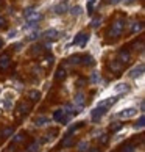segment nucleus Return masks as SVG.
<instances>
[{"instance_id": "nucleus-1", "label": "nucleus", "mask_w": 145, "mask_h": 152, "mask_svg": "<svg viewBox=\"0 0 145 152\" xmlns=\"http://www.w3.org/2000/svg\"><path fill=\"white\" fill-rule=\"evenodd\" d=\"M123 28H125V19L120 18V19H117V20L113 22V27H111L108 36H111V38H119V36L122 35V31H123Z\"/></svg>"}, {"instance_id": "nucleus-2", "label": "nucleus", "mask_w": 145, "mask_h": 152, "mask_svg": "<svg viewBox=\"0 0 145 152\" xmlns=\"http://www.w3.org/2000/svg\"><path fill=\"white\" fill-rule=\"evenodd\" d=\"M42 19V14L41 13H38V11H31V13L27 16V25H25V28H33L39 20Z\"/></svg>"}, {"instance_id": "nucleus-3", "label": "nucleus", "mask_w": 145, "mask_h": 152, "mask_svg": "<svg viewBox=\"0 0 145 152\" xmlns=\"http://www.w3.org/2000/svg\"><path fill=\"white\" fill-rule=\"evenodd\" d=\"M108 111V107H103V105H97L95 108H94L92 111H91V119L94 121V122H98L100 119H102V116L105 115Z\"/></svg>"}, {"instance_id": "nucleus-4", "label": "nucleus", "mask_w": 145, "mask_h": 152, "mask_svg": "<svg viewBox=\"0 0 145 152\" xmlns=\"http://www.w3.org/2000/svg\"><path fill=\"white\" fill-rule=\"evenodd\" d=\"M137 115V108H134V107H130V108H125L117 113V116L122 118V119H130V118H134Z\"/></svg>"}, {"instance_id": "nucleus-5", "label": "nucleus", "mask_w": 145, "mask_h": 152, "mask_svg": "<svg viewBox=\"0 0 145 152\" xmlns=\"http://www.w3.org/2000/svg\"><path fill=\"white\" fill-rule=\"evenodd\" d=\"M74 102H75V108H74V111H75V113H78V110H81V108H83V105H84V93H78V94H75Z\"/></svg>"}, {"instance_id": "nucleus-6", "label": "nucleus", "mask_w": 145, "mask_h": 152, "mask_svg": "<svg viewBox=\"0 0 145 152\" xmlns=\"http://www.w3.org/2000/svg\"><path fill=\"white\" fill-rule=\"evenodd\" d=\"M144 71H145V66H144V63H141L139 66H134V67H133L128 75H130L131 78H137V77H141V75L144 74Z\"/></svg>"}, {"instance_id": "nucleus-7", "label": "nucleus", "mask_w": 145, "mask_h": 152, "mask_svg": "<svg viewBox=\"0 0 145 152\" xmlns=\"http://www.w3.org/2000/svg\"><path fill=\"white\" fill-rule=\"evenodd\" d=\"M87 39H89L87 33H78V35L75 36V39H74V44H75V46H81L83 47L87 42Z\"/></svg>"}, {"instance_id": "nucleus-8", "label": "nucleus", "mask_w": 145, "mask_h": 152, "mask_svg": "<svg viewBox=\"0 0 145 152\" xmlns=\"http://www.w3.org/2000/svg\"><path fill=\"white\" fill-rule=\"evenodd\" d=\"M67 10H69L67 2H59L56 7L53 8V11H55L56 14H64V13H67Z\"/></svg>"}, {"instance_id": "nucleus-9", "label": "nucleus", "mask_w": 145, "mask_h": 152, "mask_svg": "<svg viewBox=\"0 0 145 152\" xmlns=\"http://www.w3.org/2000/svg\"><path fill=\"white\" fill-rule=\"evenodd\" d=\"M41 36L47 38V39H56V38H58V30H55V28H48V30L44 31Z\"/></svg>"}, {"instance_id": "nucleus-10", "label": "nucleus", "mask_w": 145, "mask_h": 152, "mask_svg": "<svg viewBox=\"0 0 145 152\" xmlns=\"http://www.w3.org/2000/svg\"><path fill=\"white\" fill-rule=\"evenodd\" d=\"M9 63H11V60H9V55H2L0 57V69H6V67L9 66Z\"/></svg>"}, {"instance_id": "nucleus-11", "label": "nucleus", "mask_w": 145, "mask_h": 152, "mask_svg": "<svg viewBox=\"0 0 145 152\" xmlns=\"http://www.w3.org/2000/svg\"><path fill=\"white\" fill-rule=\"evenodd\" d=\"M48 122H50V119L47 116H39V118L35 119V126L36 127H42V126H45V124H48Z\"/></svg>"}, {"instance_id": "nucleus-12", "label": "nucleus", "mask_w": 145, "mask_h": 152, "mask_svg": "<svg viewBox=\"0 0 145 152\" xmlns=\"http://www.w3.org/2000/svg\"><path fill=\"white\" fill-rule=\"evenodd\" d=\"M119 61L120 63H128V61H130V52H128V50H120L119 52Z\"/></svg>"}, {"instance_id": "nucleus-13", "label": "nucleus", "mask_w": 145, "mask_h": 152, "mask_svg": "<svg viewBox=\"0 0 145 152\" xmlns=\"http://www.w3.org/2000/svg\"><path fill=\"white\" fill-rule=\"evenodd\" d=\"M128 91H130V85H128V83H119V85L115 86V93L117 94L128 93Z\"/></svg>"}, {"instance_id": "nucleus-14", "label": "nucleus", "mask_w": 145, "mask_h": 152, "mask_svg": "<svg viewBox=\"0 0 145 152\" xmlns=\"http://www.w3.org/2000/svg\"><path fill=\"white\" fill-rule=\"evenodd\" d=\"M72 144H74V138H72V133H67V135H66V138L63 140V143H61V146H63V148H70Z\"/></svg>"}, {"instance_id": "nucleus-15", "label": "nucleus", "mask_w": 145, "mask_h": 152, "mask_svg": "<svg viewBox=\"0 0 145 152\" xmlns=\"http://www.w3.org/2000/svg\"><path fill=\"white\" fill-rule=\"evenodd\" d=\"M134 151H136V144L133 143H126L120 148V152H134Z\"/></svg>"}, {"instance_id": "nucleus-16", "label": "nucleus", "mask_w": 145, "mask_h": 152, "mask_svg": "<svg viewBox=\"0 0 145 152\" xmlns=\"http://www.w3.org/2000/svg\"><path fill=\"white\" fill-rule=\"evenodd\" d=\"M28 110H30V105L25 104V102L19 104V107H17V111H19L20 115H27V113H28Z\"/></svg>"}, {"instance_id": "nucleus-17", "label": "nucleus", "mask_w": 145, "mask_h": 152, "mask_svg": "<svg viewBox=\"0 0 145 152\" xmlns=\"http://www.w3.org/2000/svg\"><path fill=\"white\" fill-rule=\"evenodd\" d=\"M80 63L84 64V66H91V64H94V58L91 57V55H84V57H81Z\"/></svg>"}, {"instance_id": "nucleus-18", "label": "nucleus", "mask_w": 145, "mask_h": 152, "mask_svg": "<svg viewBox=\"0 0 145 152\" xmlns=\"http://www.w3.org/2000/svg\"><path fill=\"white\" fill-rule=\"evenodd\" d=\"M64 116H66V113H64V110L61 108V110H56V111L53 113V119L58 121V122H61V119H63Z\"/></svg>"}, {"instance_id": "nucleus-19", "label": "nucleus", "mask_w": 145, "mask_h": 152, "mask_svg": "<svg viewBox=\"0 0 145 152\" xmlns=\"http://www.w3.org/2000/svg\"><path fill=\"white\" fill-rule=\"evenodd\" d=\"M83 126H84V122H83V121H80V122H75L74 126H70V127H69L67 133H74V132H76V130H78V129H81Z\"/></svg>"}, {"instance_id": "nucleus-20", "label": "nucleus", "mask_w": 145, "mask_h": 152, "mask_svg": "<svg viewBox=\"0 0 145 152\" xmlns=\"http://www.w3.org/2000/svg\"><path fill=\"white\" fill-rule=\"evenodd\" d=\"M109 67H111V69H113V71L119 72V71L122 69V63H120L119 60H115V61H111V63H109Z\"/></svg>"}, {"instance_id": "nucleus-21", "label": "nucleus", "mask_w": 145, "mask_h": 152, "mask_svg": "<svg viewBox=\"0 0 145 152\" xmlns=\"http://www.w3.org/2000/svg\"><path fill=\"white\" fill-rule=\"evenodd\" d=\"M81 13H83V8L80 7V5H75V7H72V10H70V14L75 16V18H78Z\"/></svg>"}, {"instance_id": "nucleus-22", "label": "nucleus", "mask_w": 145, "mask_h": 152, "mask_svg": "<svg viewBox=\"0 0 145 152\" xmlns=\"http://www.w3.org/2000/svg\"><path fill=\"white\" fill-rule=\"evenodd\" d=\"M144 126H145V116L142 115L141 118H139V121H137V122H136L133 127H134L136 130H141V129H144Z\"/></svg>"}, {"instance_id": "nucleus-23", "label": "nucleus", "mask_w": 145, "mask_h": 152, "mask_svg": "<svg viewBox=\"0 0 145 152\" xmlns=\"http://www.w3.org/2000/svg\"><path fill=\"white\" fill-rule=\"evenodd\" d=\"M30 99L33 100V102H38V100L39 99H41V93H39V91H36V89H33V91H30Z\"/></svg>"}, {"instance_id": "nucleus-24", "label": "nucleus", "mask_w": 145, "mask_h": 152, "mask_svg": "<svg viewBox=\"0 0 145 152\" xmlns=\"http://www.w3.org/2000/svg\"><path fill=\"white\" fill-rule=\"evenodd\" d=\"M27 152H39V141H33L28 148H27Z\"/></svg>"}, {"instance_id": "nucleus-25", "label": "nucleus", "mask_w": 145, "mask_h": 152, "mask_svg": "<svg viewBox=\"0 0 145 152\" xmlns=\"http://www.w3.org/2000/svg\"><path fill=\"white\" fill-rule=\"evenodd\" d=\"M142 30V24L141 22H133L131 24V33H139Z\"/></svg>"}, {"instance_id": "nucleus-26", "label": "nucleus", "mask_w": 145, "mask_h": 152, "mask_svg": "<svg viewBox=\"0 0 145 152\" xmlns=\"http://www.w3.org/2000/svg\"><path fill=\"white\" fill-rule=\"evenodd\" d=\"M78 151L80 152H87L89 151V143L87 141H80L78 143Z\"/></svg>"}, {"instance_id": "nucleus-27", "label": "nucleus", "mask_w": 145, "mask_h": 152, "mask_svg": "<svg viewBox=\"0 0 145 152\" xmlns=\"http://www.w3.org/2000/svg\"><path fill=\"white\" fill-rule=\"evenodd\" d=\"M67 61H69V64H80L81 57H80V55H72V57H70Z\"/></svg>"}, {"instance_id": "nucleus-28", "label": "nucleus", "mask_w": 145, "mask_h": 152, "mask_svg": "<svg viewBox=\"0 0 145 152\" xmlns=\"http://www.w3.org/2000/svg\"><path fill=\"white\" fill-rule=\"evenodd\" d=\"M64 77H66V71L63 69V67H59V69H56V74H55V78H56V80H63Z\"/></svg>"}, {"instance_id": "nucleus-29", "label": "nucleus", "mask_w": 145, "mask_h": 152, "mask_svg": "<svg viewBox=\"0 0 145 152\" xmlns=\"http://www.w3.org/2000/svg\"><path fill=\"white\" fill-rule=\"evenodd\" d=\"M123 127L120 122H111V126H109V130H113V132H117V130H120V129Z\"/></svg>"}, {"instance_id": "nucleus-30", "label": "nucleus", "mask_w": 145, "mask_h": 152, "mask_svg": "<svg viewBox=\"0 0 145 152\" xmlns=\"http://www.w3.org/2000/svg\"><path fill=\"white\" fill-rule=\"evenodd\" d=\"M109 141V135L108 133H102V137H98V143L100 144H106Z\"/></svg>"}, {"instance_id": "nucleus-31", "label": "nucleus", "mask_w": 145, "mask_h": 152, "mask_svg": "<svg viewBox=\"0 0 145 152\" xmlns=\"http://www.w3.org/2000/svg\"><path fill=\"white\" fill-rule=\"evenodd\" d=\"M13 132H14L13 127H6V129H3L0 135H2V137H9V135H13Z\"/></svg>"}, {"instance_id": "nucleus-32", "label": "nucleus", "mask_w": 145, "mask_h": 152, "mask_svg": "<svg viewBox=\"0 0 145 152\" xmlns=\"http://www.w3.org/2000/svg\"><path fill=\"white\" fill-rule=\"evenodd\" d=\"M22 140H24V133H17V135H14V138H13V144L20 143Z\"/></svg>"}, {"instance_id": "nucleus-33", "label": "nucleus", "mask_w": 145, "mask_h": 152, "mask_svg": "<svg viewBox=\"0 0 145 152\" xmlns=\"http://www.w3.org/2000/svg\"><path fill=\"white\" fill-rule=\"evenodd\" d=\"M100 25H102V19H100V18H94L92 19V27H94V28H98Z\"/></svg>"}, {"instance_id": "nucleus-34", "label": "nucleus", "mask_w": 145, "mask_h": 152, "mask_svg": "<svg viewBox=\"0 0 145 152\" xmlns=\"http://www.w3.org/2000/svg\"><path fill=\"white\" fill-rule=\"evenodd\" d=\"M39 36H41V33H39V31H33L31 35L28 36V41H35V39H38Z\"/></svg>"}, {"instance_id": "nucleus-35", "label": "nucleus", "mask_w": 145, "mask_h": 152, "mask_svg": "<svg viewBox=\"0 0 145 152\" xmlns=\"http://www.w3.org/2000/svg\"><path fill=\"white\" fill-rule=\"evenodd\" d=\"M94 5H95V0H89V3H87V13H92Z\"/></svg>"}, {"instance_id": "nucleus-36", "label": "nucleus", "mask_w": 145, "mask_h": 152, "mask_svg": "<svg viewBox=\"0 0 145 152\" xmlns=\"http://www.w3.org/2000/svg\"><path fill=\"white\" fill-rule=\"evenodd\" d=\"M42 52V46H35V47H33V55H36V53H41Z\"/></svg>"}, {"instance_id": "nucleus-37", "label": "nucleus", "mask_w": 145, "mask_h": 152, "mask_svg": "<svg viewBox=\"0 0 145 152\" xmlns=\"http://www.w3.org/2000/svg\"><path fill=\"white\" fill-rule=\"evenodd\" d=\"M5 27H6V20L0 16V28H5Z\"/></svg>"}, {"instance_id": "nucleus-38", "label": "nucleus", "mask_w": 145, "mask_h": 152, "mask_svg": "<svg viewBox=\"0 0 145 152\" xmlns=\"http://www.w3.org/2000/svg\"><path fill=\"white\" fill-rule=\"evenodd\" d=\"M91 82H92V83H97V82H98V74H97V72H94V75H92V78H91Z\"/></svg>"}, {"instance_id": "nucleus-39", "label": "nucleus", "mask_w": 145, "mask_h": 152, "mask_svg": "<svg viewBox=\"0 0 145 152\" xmlns=\"http://www.w3.org/2000/svg\"><path fill=\"white\" fill-rule=\"evenodd\" d=\"M14 49H16V50H20V49H22V44H20V42L14 44Z\"/></svg>"}, {"instance_id": "nucleus-40", "label": "nucleus", "mask_w": 145, "mask_h": 152, "mask_svg": "<svg viewBox=\"0 0 145 152\" xmlns=\"http://www.w3.org/2000/svg\"><path fill=\"white\" fill-rule=\"evenodd\" d=\"M84 83H86L84 80H78V83H76V85H78V86H80V88H81L83 85H84Z\"/></svg>"}, {"instance_id": "nucleus-41", "label": "nucleus", "mask_w": 145, "mask_h": 152, "mask_svg": "<svg viewBox=\"0 0 145 152\" xmlns=\"http://www.w3.org/2000/svg\"><path fill=\"white\" fill-rule=\"evenodd\" d=\"M125 5H131V3H134V0H123Z\"/></svg>"}, {"instance_id": "nucleus-42", "label": "nucleus", "mask_w": 145, "mask_h": 152, "mask_svg": "<svg viewBox=\"0 0 145 152\" xmlns=\"http://www.w3.org/2000/svg\"><path fill=\"white\" fill-rule=\"evenodd\" d=\"M87 152H98V149H97V148H89Z\"/></svg>"}, {"instance_id": "nucleus-43", "label": "nucleus", "mask_w": 145, "mask_h": 152, "mask_svg": "<svg viewBox=\"0 0 145 152\" xmlns=\"http://www.w3.org/2000/svg\"><path fill=\"white\" fill-rule=\"evenodd\" d=\"M119 2H122V0H109V3H113V5H115V3H119Z\"/></svg>"}, {"instance_id": "nucleus-44", "label": "nucleus", "mask_w": 145, "mask_h": 152, "mask_svg": "<svg viewBox=\"0 0 145 152\" xmlns=\"http://www.w3.org/2000/svg\"><path fill=\"white\" fill-rule=\"evenodd\" d=\"M144 108H145V102L142 100V102H141V111H144Z\"/></svg>"}, {"instance_id": "nucleus-45", "label": "nucleus", "mask_w": 145, "mask_h": 152, "mask_svg": "<svg viewBox=\"0 0 145 152\" xmlns=\"http://www.w3.org/2000/svg\"><path fill=\"white\" fill-rule=\"evenodd\" d=\"M8 36H9V38H13V36H16V31H14V30H13V31H9V35H8Z\"/></svg>"}, {"instance_id": "nucleus-46", "label": "nucleus", "mask_w": 145, "mask_h": 152, "mask_svg": "<svg viewBox=\"0 0 145 152\" xmlns=\"http://www.w3.org/2000/svg\"><path fill=\"white\" fill-rule=\"evenodd\" d=\"M3 46V41H2V39H0V47H2Z\"/></svg>"}]
</instances>
